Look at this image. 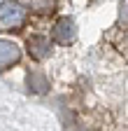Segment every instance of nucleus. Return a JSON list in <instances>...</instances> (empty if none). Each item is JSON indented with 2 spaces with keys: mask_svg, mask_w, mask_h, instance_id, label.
<instances>
[{
  "mask_svg": "<svg viewBox=\"0 0 128 131\" xmlns=\"http://www.w3.org/2000/svg\"><path fill=\"white\" fill-rule=\"evenodd\" d=\"M119 21L123 26H128V0H123V3L119 5Z\"/></svg>",
  "mask_w": 128,
  "mask_h": 131,
  "instance_id": "obj_7",
  "label": "nucleus"
},
{
  "mask_svg": "<svg viewBox=\"0 0 128 131\" xmlns=\"http://www.w3.org/2000/svg\"><path fill=\"white\" fill-rule=\"evenodd\" d=\"M30 9L37 14H51L56 9V0H33L30 3Z\"/></svg>",
  "mask_w": 128,
  "mask_h": 131,
  "instance_id": "obj_6",
  "label": "nucleus"
},
{
  "mask_svg": "<svg viewBox=\"0 0 128 131\" xmlns=\"http://www.w3.org/2000/svg\"><path fill=\"white\" fill-rule=\"evenodd\" d=\"M26 47H28V54L33 56L35 61L47 59L49 52H51V42H49V38H44V35H30L26 40Z\"/></svg>",
  "mask_w": 128,
  "mask_h": 131,
  "instance_id": "obj_3",
  "label": "nucleus"
},
{
  "mask_svg": "<svg viewBox=\"0 0 128 131\" xmlns=\"http://www.w3.org/2000/svg\"><path fill=\"white\" fill-rule=\"evenodd\" d=\"M26 21V7L17 0L0 3V30H19Z\"/></svg>",
  "mask_w": 128,
  "mask_h": 131,
  "instance_id": "obj_1",
  "label": "nucleus"
},
{
  "mask_svg": "<svg viewBox=\"0 0 128 131\" xmlns=\"http://www.w3.org/2000/svg\"><path fill=\"white\" fill-rule=\"evenodd\" d=\"M28 89L35 91V94H47L49 91V82H47V77L37 70H30L28 73Z\"/></svg>",
  "mask_w": 128,
  "mask_h": 131,
  "instance_id": "obj_5",
  "label": "nucleus"
},
{
  "mask_svg": "<svg viewBox=\"0 0 128 131\" xmlns=\"http://www.w3.org/2000/svg\"><path fill=\"white\" fill-rule=\"evenodd\" d=\"M19 59H21V49L17 45L9 40H0V68H9Z\"/></svg>",
  "mask_w": 128,
  "mask_h": 131,
  "instance_id": "obj_4",
  "label": "nucleus"
},
{
  "mask_svg": "<svg viewBox=\"0 0 128 131\" xmlns=\"http://www.w3.org/2000/svg\"><path fill=\"white\" fill-rule=\"evenodd\" d=\"M75 38H77V26H75V21L68 19V16L58 19L56 26H54V40L61 42V45H70V42H75Z\"/></svg>",
  "mask_w": 128,
  "mask_h": 131,
  "instance_id": "obj_2",
  "label": "nucleus"
}]
</instances>
